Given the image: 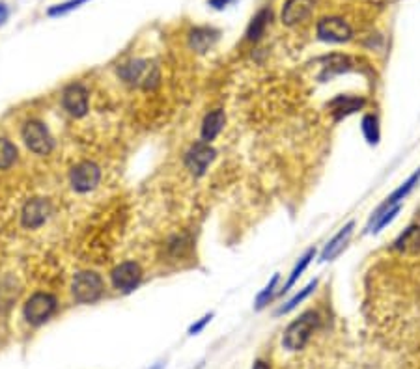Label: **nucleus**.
<instances>
[{"label":"nucleus","instance_id":"nucleus-28","mask_svg":"<svg viewBox=\"0 0 420 369\" xmlns=\"http://www.w3.org/2000/svg\"><path fill=\"white\" fill-rule=\"evenodd\" d=\"M211 317H213V316H211V314H210V316L202 317V319H200V321L196 323V325H192V327L189 328V334H192V336H194V334H199L200 330H202V328H204L205 325H208V323L211 321Z\"/></svg>","mask_w":420,"mask_h":369},{"label":"nucleus","instance_id":"nucleus-25","mask_svg":"<svg viewBox=\"0 0 420 369\" xmlns=\"http://www.w3.org/2000/svg\"><path fill=\"white\" fill-rule=\"evenodd\" d=\"M398 211H400V205H394V207H389L387 211H383V213H379L378 216H373L372 222H373V233L381 232V228H385L389 222L394 221V216L398 214Z\"/></svg>","mask_w":420,"mask_h":369},{"label":"nucleus","instance_id":"nucleus-23","mask_svg":"<svg viewBox=\"0 0 420 369\" xmlns=\"http://www.w3.org/2000/svg\"><path fill=\"white\" fill-rule=\"evenodd\" d=\"M17 295L19 289L10 280L0 284V310H8L13 304V300L17 298Z\"/></svg>","mask_w":420,"mask_h":369},{"label":"nucleus","instance_id":"nucleus-11","mask_svg":"<svg viewBox=\"0 0 420 369\" xmlns=\"http://www.w3.org/2000/svg\"><path fill=\"white\" fill-rule=\"evenodd\" d=\"M51 214V205H49L47 200L43 198H34L31 202L26 203L23 207V213H21V224H23L26 230H36V228L43 226L45 221Z\"/></svg>","mask_w":420,"mask_h":369},{"label":"nucleus","instance_id":"nucleus-16","mask_svg":"<svg viewBox=\"0 0 420 369\" xmlns=\"http://www.w3.org/2000/svg\"><path fill=\"white\" fill-rule=\"evenodd\" d=\"M392 248L396 252H402V254H417L420 250V226H409L394 241Z\"/></svg>","mask_w":420,"mask_h":369},{"label":"nucleus","instance_id":"nucleus-26","mask_svg":"<svg viewBox=\"0 0 420 369\" xmlns=\"http://www.w3.org/2000/svg\"><path fill=\"white\" fill-rule=\"evenodd\" d=\"M276 282H278V274H275V276H273V280L269 282V286L265 287L264 291L258 295V298H256V310H262L265 304L269 302L271 297H273V289L276 287Z\"/></svg>","mask_w":420,"mask_h":369},{"label":"nucleus","instance_id":"nucleus-6","mask_svg":"<svg viewBox=\"0 0 420 369\" xmlns=\"http://www.w3.org/2000/svg\"><path fill=\"white\" fill-rule=\"evenodd\" d=\"M112 278V286L120 293H131L135 291L142 280V268L135 261H124L118 267L112 268L110 273Z\"/></svg>","mask_w":420,"mask_h":369},{"label":"nucleus","instance_id":"nucleus-9","mask_svg":"<svg viewBox=\"0 0 420 369\" xmlns=\"http://www.w3.org/2000/svg\"><path fill=\"white\" fill-rule=\"evenodd\" d=\"M62 107L73 118H83L88 112V92L83 84H72L62 94Z\"/></svg>","mask_w":420,"mask_h":369},{"label":"nucleus","instance_id":"nucleus-4","mask_svg":"<svg viewBox=\"0 0 420 369\" xmlns=\"http://www.w3.org/2000/svg\"><path fill=\"white\" fill-rule=\"evenodd\" d=\"M56 310V298L51 293H34L24 304V319L31 325H42Z\"/></svg>","mask_w":420,"mask_h":369},{"label":"nucleus","instance_id":"nucleus-1","mask_svg":"<svg viewBox=\"0 0 420 369\" xmlns=\"http://www.w3.org/2000/svg\"><path fill=\"white\" fill-rule=\"evenodd\" d=\"M319 323V316L316 311H305L299 319H295L294 323H289V327L284 330L283 345L288 351H299L308 343L310 336L316 330Z\"/></svg>","mask_w":420,"mask_h":369},{"label":"nucleus","instance_id":"nucleus-12","mask_svg":"<svg viewBox=\"0 0 420 369\" xmlns=\"http://www.w3.org/2000/svg\"><path fill=\"white\" fill-rule=\"evenodd\" d=\"M224 123H226V114L221 108H217L213 112H210L202 121V129H200V138L202 142L210 144L213 142L221 131L224 129Z\"/></svg>","mask_w":420,"mask_h":369},{"label":"nucleus","instance_id":"nucleus-3","mask_svg":"<svg viewBox=\"0 0 420 369\" xmlns=\"http://www.w3.org/2000/svg\"><path fill=\"white\" fill-rule=\"evenodd\" d=\"M21 135H23L26 148L31 149L32 153H36V155H47V153H51V149L54 146L53 137H51V132H49V129L43 126L42 121H37V119L26 121L23 126Z\"/></svg>","mask_w":420,"mask_h":369},{"label":"nucleus","instance_id":"nucleus-19","mask_svg":"<svg viewBox=\"0 0 420 369\" xmlns=\"http://www.w3.org/2000/svg\"><path fill=\"white\" fill-rule=\"evenodd\" d=\"M17 148L8 138H0V170H8L17 162Z\"/></svg>","mask_w":420,"mask_h":369},{"label":"nucleus","instance_id":"nucleus-14","mask_svg":"<svg viewBox=\"0 0 420 369\" xmlns=\"http://www.w3.org/2000/svg\"><path fill=\"white\" fill-rule=\"evenodd\" d=\"M367 105V101L362 97H353V96H338L336 99L330 101V112L335 114V119H342L349 114H355L357 110Z\"/></svg>","mask_w":420,"mask_h":369},{"label":"nucleus","instance_id":"nucleus-8","mask_svg":"<svg viewBox=\"0 0 420 369\" xmlns=\"http://www.w3.org/2000/svg\"><path fill=\"white\" fill-rule=\"evenodd\" d=\"M319 40L330 43H344L353 37V28L349 26L348 21L340 17H325L316 26Z\"/></svg>","mask_w":420,"mask_h":369},{"label":"nucleus","instance_id":"nucleus-22","mask_svg":"<svg viewBox=\"0 0 420 369\" xmlns=\"http://www.w3.org/2000/svg\"><path fill=\"white\" fill-rule=\"evenodd\" d=\"M362 135L368 140V144H378L379 138H381V131H379V121L376 116L368 114L362 118Z\"/></svg>","mask_w":420,"mask_h":369},{"label":"nucleus","instance_id":"nucleus-15","mask_svg":"<svg viewBox=\"0 0 420 369\" xmlns=\"http://www.w3.org/2000/svg\"><path fill=\"white\" fill-rule=\"evenodd\" d=\"M419 181H420V168L413 173V175H411V178L408 179V181H405V183H402V187H398L396 191L392 192V194H390V196L387 198V200H385L381 205H379L378 211L373 213V216H378L379 213H383V211H387L389 207H394V205H398V202H402L403 198L408 196L409 192L413 191V187L419 183ZM373 216H372V218H373Z\"/></svg>","mask_w":420,"mask_h":369},{"label":"nucleus","instance_id":"nucleus-30","mask_svg":"<svg viewBox=\"0 0 420 369\" xmlns=\"http://www.w3.org/2000/svg\"><path fill=\"white\" fill-rule=\"evenodd\" d=\"M252 369H271V368H269V363L264 362V360H256L254 366H252Z\"/></svg>","mask_w":420,"mask_h":369},{"label":"nucleus","instance_id":"nucleus-13","mask_svg":"<svg viewBox=\"0 0 420 369\" xmlns=\"http://www.w3.org/2000/svg\"><path fill=\"white\" fill-rule=\"evenodd\" d=\"M355 222H348L346 226L340 230V232L336 233L335 237L330 239L327 246L321 252V261H333L336 256H340V252L344 250V246L348 243V239L351 237V233H353Z\"/></svg>","mask_w":420,"mask_h":369},{"label":"nucleus","instance_id":"nucleus-29","mask_svg":"<svg viewBox=\"0 0 420 369\" xmlns=\"http://www.w3.org/2000/svg\"><path fill=\"white\" fill-rule=\"evenodd\" d=\"M8 15H10V12H8V8L4 6V4H0V24L6 21Z\"/></svg>","mask_w":420,"mask_h":369},{"label":"nucleus","instance_id":"nucleus-7","mask_svg":"<svg viewBox=\"0 0 420 369\" xmlns=\"http://www.w3.org/2000/svg\"><path fill=\"white\" fill-rule=\"evenodd\" d=\"M215 149L211 148L210 144L200 140V142L194 144V146L187 151L185 168L194 178H200V175H204L211 162L215 161Z\"/></svg>","mask_w":420,"mask_h":369},{"label":"nucleus","instance_id":"nucleus-5","mask_svg":"<svg viewBox=\"0 0 420 369\" xmlns=\"http://www.w3.org/2000/svg\"><path fill=\"white\" fill-rule=\"evenodd\" d=\"M101 179V170L96 162L84 161L78 162L77 166H73L69 173V183L77 192H90L94 191Z\"/></svg>","mask_w":420,"mask_h":369},{"label":"nucleus","instance_id":"nucleus-18","mask_svg":"<svg viewBox=\"0 0 420 369\" xmlns=\"http://www.w3.org/2000/svg\"><path fill=\"white\" fill-rule=\"evenodd\" d=\"M269 19H271L269 10H262L256 17L252 19L251 26H249V30H246V40L256 42V40H260V37L264 36L265 26H267V21H269Z\"/></svg>","mask_w":420,"mask_h":369},{"label":"nucleus","instance_id":"nucleus-10","mask_svg":"<svg viewBox=\"0 0 420 369\" xmlns=\"http://www.w3.org/2000/svg\"><path fill=\"white\" fill-rule=\"evenodd\" d=\"M316 8V0H286L283 8V23L286 26H297L310 19Z\"/></svg>","mask_w":420,"mask_h":369},{"label":"nucleus","instance_id":"nucleus-20","mask_svg":"<svg viewBox=\"0 0 420 369\" xmlns=\"http://www.w3.org/2000/svg\"><path fill=\"white\" fill-rule=\"evenodd\" d=\"M146 62L142 60H135V62H129L126 66L120 69V77L126 80V83H138L142 75L146 71Z\"/></svg>","mask_w":420,"mask_h":369},{"label":"nucleus","instance_id":"nucleus-17","mask_svg":"<svg viewBox=\"0 0 420 369\" xmlns=\"http://www.w3.org/2000/svg\"><path fill=\"white\" fill-rule=\"evenodd\" d=\"M217 34L210 28H196L192 30L191 36H189V45L191 49H194L196 53H205L208 49L215 43Z\"/></svg>","mask_w":420,"mask_h":369},{"label":"nucleus","instance_id":"nucleus-27","mask_svg":"<svg viewBox=\"0 0 420 369\" xmlns=\"http://www.w3.org/2000/svg\"><path fill=\"white\" fill-rule=\"evenodd\" d=\"M84 2H86V0H69V2L62 4V6L51 8V10H49V15H62V13L72 12L73 8H78L81 4H84Z\"/></svg>","mask_w":420,"mask_h":369},{"label":"nucleus","instance_id":"nucleus-24","mask_svg":"<svg viewBox=\"0 0 420 369\" xmlns=\"http://www.w3.org/2000/svg\"><path fill=\"white\" fill-rule=\"evenodd\" d=\"M314 254H316V250H314V248H310V250L306 252L305 256L301 257V259H299V263H297V265H295V268H294V271H292V276H289L288 284H286V286H284V291H288L289 287L294 286L295 282H297V278H299L301 274L305 273V268L308 267V265H310V261H312Z\"/></svg>","mask_w":420,"mask_h":369},{"label":"nucleus","instance_id":"nucleus-2","mask_svg":"<svg viewBox=\"0 0 420 369\" xmlns=\"http://www.w3.org/2000/svg\"><path fill=\"white\" fill-rule=\"evenodd\" d=\"M105 293V282L94 271H83L73 276L72 282V295L75 302L78 304H92L97 302Z\"/></svg>","mask_w":420,"mask_h":369},{"label":"nucleus","instance_id":"nucleus-21","mask_svg":"<svg viewBox=\"0 0 420 369\" xmlns=\"http://www.w3.org/2000/svg\"><path fill=\"white\" fill-rule=\"evenodd\" d=\"M316 286H318V280H312L310 284H308V286L303 287V289H301V291L297 293L294 298H289L288 302L284 304L283 308H278L276 316H283V314H288V311H292L294 308H297V306H299V304L303 302V300H305V298L314 291V289H316Z\"/></svg>","mask_w":420,"mask_h":369}]
</instances>
